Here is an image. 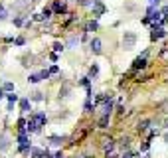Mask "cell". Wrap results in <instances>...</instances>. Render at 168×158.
Returning a JSON list of instances; mask_svg holds the SVG:
<instances>
[{
	"mask_svg": "<svg viewBox=\"0 0 168 158\" xmlns=\"http://www.w3.org/2000/svg\"><path fill=\"white\" fill-rule=\"evenodd\" d=\"M144 158H148V156H144Z\"/></svg>",
	"mask_w": 168,
	"mask_h": 158,
	"instance_id": "obj_42",
	"label": "cell"
},
{
	"mask_svg": "<svg viewBox=\"0 0 168 158\" xmlns=\"http://www.w3.org/2000/svg\"><path fill=\"white\" fill-rule=\"evenodd\" d=\"M160 14H162V16H168V6L162 8V10H160Z\"/></svg>",
	"mask_w": 168,
	"mask_h": 158,
	"instance_id": "obj_36",
	"label": "cell"
},
{
	"mask_svg": "<svg viewBox=\"0 0 168 158\" xmlns=\"http://www.w3.org/2000/svg\"><path fill=\"white\" fill-rule=\"evenodd\" d=\"M30 99H20V109H22V113H28L30 111Z\"/></svg>",
	"mask_w": 168,
	"mask_h": 158,
	"instance_id": "obj_11",
	"label": "cell"
},
{
	"mask_svg": "<svg viewBox=\"0 0 168 158\" xmlns=\"http://www.w3.org/2000/svg\"><path fill=\"white\" fill-rule=\"evenodd\" d=\"M148 148H150V144H148V142H142V144H141V152H146Z\"/></svg>",
	"mask_w": 168,
	"mask_h": 158,
	"instance_id": "obj_28",
	"label": "cell"
},
{
	"mask_svg": "<svg viewBox=\"0 0 168 158\" xmlns=\"http://www.w3.org/2000/svg\"><path fill=\"white\" fill-rule=\"evenodd\" d=\"M40 77H42V79H48V77H49V71H48V69H42V71H40Z\"/></svg>",
	"mask_w": 168,
	"mask_h": 158,
	"instance_id": "obj_26",
	"label": "cell"
},
{
	"mask_svg": "<svg viewBox=\"0 0 168 158\" xmlns=\"http://www.w3.org/2000/svg\"><path fill=\"white\" fill-rule=\"evenodd\" d=\"M109 117H111V115H101V117H99V128H107Z\"/></svg>",
	"mask_w": 168,
	"mask_h": 158,
	"instance_id": "obj_12",
	"label": "cell"
},
{
	"mask_svg": "<svg viewBox=\"0 0 168 158\" xmlns=\"http://www.w3.org/2000/svg\"><path fill=\"white\" fill-rule=\"evenodd\" d=\"M32 117L36 119L38 127H44V124L48 123V117H46V113H36V115H32Z\"/></svg>",
	"mask_w": 168,
	"mask_h": 158,
	"instance_id": "obj_9",
	"label": "cell"
},
{
	"mask_svg": "<svg viewBox=\"0 0 168 158\" xmlns=\"http://www.w3.org/2000/svg\"><path fill=\"white\" fill-rule=\"evenodd\" d=\"M48 71H49V75H52V73H57V71H60V67H57V65H52Z\"/></svg>",
	"mask_w": 168,
	"mask_h": 158,
	"instance_id": "obj_30",
	"label": "cell"
},
{
	"mask_svg": "<svg viewBox=\"0 0 168 158\" xmlns=\"http://www.w3.org/2000/svg\"><path fill=\"white\" fill-rule=\"evenodd\" d=\"M79 41L81 40H79L77 36H71V38L67 40V48H75V45H79Z\"/></svg>",
	"mask_w": 168,
	"mask_h": 158,
	"instance_id": "obj_15",
	"label": "cell"
},
{
	"mask_svg": "<svg viewBox=\"0 0 168 158\" xmlns=\"http://www.w3.org/2000/svg\"><path fill=\"white\" fill-rule=\"evenodd\" d=\"M101 45H103V44H101L99 38H93L89 41V48H91V52H93V53H101V49H103Z\"/></svg>",
	"mask_w": 168,
	"mask_h": 158,
	"instance_id": "obj_6",
	"label": "cell"
},
{
	"mask_svg": "<svg viewBox=\"0 0 168 158\" xmlns=\"http://www.w3.org/2000/svg\"><path fill=\"white\" fill-rule=\"evenodd\" d=\"M28 99H30V101H44V93H42V91H36V93H32Z\"/></svg>",
	"mask_w": 168,
	"mask_h": 158,
	"instance_id": "obj_13",
	"label": "cell"
},
{
	"mask_svg": "<svg viewBox=\"0 0 168 158\" xmlns=\"http://www.w3.org/2000/svg\"><path fill=\"white\" fill-rule=\"evenodd\" d=\"M28 81L30 83H40L42 81V77H40V73H32L30 77H28Z\"/></svg>",
	"mask_w": 168,
	"mask_h": 158,
	"instance_id": "obj_19",
	"label": "cell"
},
{
	"mask_svg": "<svg viewBox=\"0 0 168 158\" xmlns=\"http://www.w3.org/2000/svg\"><path fill=\"white\" fill-rule=\"evenodd\" d=\"M2 97H4V91H2V89H0V99H2Z\"/></svg>",
	"mask_w": 168,
	"mask_h": 158,
	"instance_id": "obj_38",
	"label": "cell"
},
{
	"mask_svg": "<svg viewBox=\"0 0 168 158\" xmlns=\"http://www.w3.org/2000/svg\"><path fill=\"white\" fill-rule=\"evenodd\" d=\"M85 158H91V156H85Z\"/></svg>",
	"mask_w": 168,
	"mask_h": 158,
	"instance_id": "obj_41",
	"label": "cell"
},
{
	"mask_svg": "<svg viewBox=\"0 0 168 158\" xmlns=\"http://www.w3.org/2000/svg\"><path fill=\"white\" fill-rule=\"evenodd\" d=\"M129 142H131V138H129V136H125V138L121 140V144H123V148H129Z\"/></svg>",
	"mask_w": 168,
	"mask_h": 158,
	"instance_id": "obj_25",
	"label": "cell"
},
{
	"mask_svg": "<svg viewBox=\"0 0 168 158\" xmlns=\"http://www.w3.org/2000/svg\"><path fill=\"white\" fill-rule=\"evenodd\" d=\"M103 148H105V152H111L113 148H115V140L113 138H105L103 140Z\"/></svg>",
	"mask_w": 168,
	"mask_h": 158,
	"instance_id": "obj_10",
	"label": "cell"
},
{
	"mask_svg": "<svg viewBox=\"0 0 168 158\" xmlns=\"http://www.w3.org/2000/svg\"><path fill=\"white\" fill-rule=\"evenodd\" d=\"M18 128H26V120H24V119L18 120Z\"/></svg>",
	"mask_w": 168,
	"mask_h": 158,
	"instance_id": "obj_32",
	"label": "cell"
},
{
	"mask_svg": "<svg viewBox=\"0 0 168 158\" xmlns=\"http://www.w3.org/2000/svg\"><path fill=\"white\" fill-rule=\"evenodd\" d=\"M53 158H64V156H61V152H56V154H53Z\"/></svg>",
	"mask_w": 168,
	"mask_h": 158,
	"instance_id": "obj_37",
	"label": "cell"
},
{
	"mask_svg": "<svg viewBox=\"0 0 168 158\" xmlns=\"http://www.w3.org/2000/svg\"><path fill=\"white\" fill-rule=\"evenodd\" d=\"M28 154H30L32 158H44V156H46V150H42V148H36V146H30Z\"/></svg>",
	"mask_w": 168,
	"mask_h": 158,
	"instance_id": "obj_8",
	"label": "cell"
},
{
	"mask_svg": "<svg viewBox=\"0 0 168 158\" xmlns=\"http://www.w3.org/2000/svg\"><path fill=\"white\" fill-rule=\"evenodd\" d=\"M34 20H38V22H42V20H46V18H44L42 14H34Z\"/></svg>",
	"mask_w": 168,
	"mask_h": 158,
	"instance_id": "obj_34",
	"label": "cell"
},
{
	"mask_svg": "<svg viewBox=\"0 0 168 158\" xmlns=\"http://www.w3.org/2000/svg\"><path fill=\"white\" fill-rule=\"evenodd\" d=\"M42 16H44V18H49V16H52V10H49V8H44V12H42Z\"/></svg>",
	"mask_w": 168,
	"mask_h": 158,
	"instance_id": "obj_27",
	"label": "cell"
},
{
	"mask_svg": "<svg viewBox=\"0 0 168 158\" xmlns=\"http://www.w3.org/2000/svg\"><path fill=\"white\" fill-rule=\"evenodd\" d=\"M97 73H99V65L93 63V65H91V69H89V79L91 77H97Z\"/></svg>",
	"mask_w": 168,
	"mask_h": 158,
	"instance_id": "obj_18",
	"label": "cell"
},
{
	"mask_svg": "<svg viewBox=\"0 0 168 158\" xmlns=\"http://www.w3.org/2000/svg\"><path fill=\"white\" fill-rule=\"evenodd\" d=\"M91 10H93V16H95V18H99V16L105 14V10H107V8H105V4L101 2V0H93V6H91Z\"/></svg>",
	"mask_w": 168,
	"mask_h": 158,
	"instance_id": "obj_3",
	"label": "cell"
},
{
	"mask_svg": "<svg viewBox=\"0 0 168 158\" xmlns=\"http://www.w3.org/2000/svg\"><path fill=\"white\" fill-rule=\"evenodd\" d=\"M6 97H8V101H10L12 105H14V103H18V101H20V99H18V95H16V93H8Z\"/></svg>",
	"mask_w": 168,
	"mask_h": 158,
	"instance_id": "obj_21",
	"label": "cell"
},
{
	"mask_svg": "<svg viewBox=\"0 0 168 158\" xmlns=\"http://www.w3.org/2000/svg\"><path fill=\"white\" fill-rule=\"evenodd\" d=\"M134 44H137V34L134 32H125L123 34V48L129 52V49L134 48Z\"/></svg>",
	"mask_w": 168,
	"mask_h": 158,
	"instance_id": "obj_1",
	"label": "cell"
},
{
	"mask_svg": "<svg viewBox=\"0 0 168 158\" xmlns=\"http://www.w3.org/2000/svg\"><path fill=\"white\" fill-rule=\"evenodd\" d=\"M164 138H166V142H168V132H166V135H164Z\"/></svg>",
	"mask_w": 168,
	"mask_h": 158,
	"instance_id": "obj_39",
	"label": "cell"
},
{
	"mask_svg": "<svg viewBox=\"0 0 168 158\" xmlns=\"http://www.w3.org/2000/svg\"><path fill=\"white\" fill-rule=\"evenodd\" d=\"M85 113H91V97H87L85 101Z\"/></svg>",
	"mask_w": 168,
	"mask_h": 158,
	"instance_id": "obj_24",
	"label": "cell"
},
{
	"mask_svg": "<svg viewBox=\"0 0 168 158\" xmlns=\"http://www.w3.org/2000/svg\"><path fill=\"white\" fill-rule=\"evenodd\" d=\"M26 131L40 132V127H38V123H36V119H34V117H30V120H26Z\"/></svg>",
	"mask_w": 168,
	"mask_h": 158,
	"instance_id": "obj_7",
	"label": "cell"
},
{
	"mask_svg": "<svg viewBox=\"0 0 168 158\" xmlns=\"http://www.w3.org/2000/svg\"><path fill=\"white\" fill-rule=\"evenodd\" d=\"M2 91H10V93H12V91H14V85H12V83H10V81H8V83H4V87H2Z\"/></svg>",
	"mask_w": 168,
	"mask_h": 158,
	"instance_id": "obj_22",
	"label": "cell"
},
{
	"mask_svg": "<svg viewBox=\"0 0 168 158\" xmlns=\"http://www.w3.org/2000/svg\"><path fill=\"white\" fill-rule=\"evenodd\" d=\"M14 44H16V45H24V44H26V40H24V38H16Z\"/></svg>",
	"mask_w": 168,
	"mask_h": 158,
	"instance_id": "obj_29",
	"label": "cell"
},
{
	"mask_svg": "<svg viewBox=\"0 0 168 158\" xmlns=\"http://www.w3.org/2000/svg\"><path fill=\"white\" fill-rule=\"evenodd\" d=\"M53 49H56V52H64V45L61 44H53Z\"/></svg>",
	"mask_w": 168,
	"mask_h": 158,
	"instance_id": "obj_31",
	"label": "cell"
},
{
	"mask_svg": "<svg viewBox=\"0 0 168 158\" xmlns=\"http://www.w3.org/2000/svg\"><path fill=\"white\" fill-rule=\"evenodd\" d=\"M146 56H148V52H144L141 57H137V59L133 61V71H138V69H144L146 67Z\"/></svg>",
	"mask_w": 168,
	"mask_h": 158,
	"instance_id": "obj_2",
	"label": "cell"
},
{
	"mask_svg": "<svg viewBox=\"0 0 168 158\" xmlns=\"http://www.w3.org/2000/svg\"><path fill=\"white\" fill-rule=\"evenodd\" d=\"M123 158H137V154H133V152H125Z\"/></svg>",
	"mask_w": 168,
	"mask_h": 158,
	"instance_id": "obj_33",
	"label": "cell"
},
{
	"mask_svg": "<svg viewBox=\"0 0 168 158\" xmlns=\"http://www.w3.org/2000/svg\"><path fill=\"white\" fill-rule=\"evenodd\" d=\"M64 140H65L64 136H49V142H52L53 146H60V144L64 142Z\"/></svg>",
	"mask_w": 168,
	"mask_h": 158,
	"instance_id": "obj_16",
	"label": "cell"
},
{
	"mask_svg": "<svg viewBox=\"0 0 168 158\" xmlns=\"http://www.w3.org/2000/svg\"><path fill=\"white\" fill-rule=\"evenodd\" d=\"M107 158H115V156H107Z\"/></svg>",
	"mask_w": 168,
	"mask_h": 158,
	"instance_id": "obj_40",
	"label": "cell"
},
{
	"mask_svg": "<svg viewBox=\"0 0 168 158\" xmlns=\"http://www.w3.org/2000/svg\"><path fill=\"white\" fill-rule=\"evenodd\" d=\"M148 127H150V120H148V119H144V120H141V123H138V127H137V128H138L141 132H144Z\"/></svg>",
	"mask_w": 168,
	"mask_h": 158,
	"instance_id": "obj_14",
	"label": "cell"
},
{
	"mask_svg": "<svg viewBox=\"0 0 168 158\" xmlns=\"http://www.w3.org/2000/svg\"><path fill=\"white\" fill-rule=\"evenodd\" d=\"M160 38H164V28L162 26H154L152 28V34H150V40H160Z\"/></svg>",
	"mask_w": 168,
	"mask_h": 158,
	"instance_id": "obj_5",
	"label": "cell"
},
{
	"mask_svg": "<svg viewBox=\"0 0 168 158\" xmlns=\"http://www.w3.org/2000/svg\"><path fill=\"white\" fill-rule=\"evenodd\" d=\"M8 148H10V136H8L6 132H2V135H0V152L8 150Z\"/></svg>",
	"mask_w": 168,
	"mask_h": 158,
	"instance_id": "obj_4",
	"label": "cell"
},
{
	"mask_svg": "<svg viewBox=\"0 0 168 158\" xmlns=\"http://www.w3.org/2000/svg\"><path fill=\"white\" fill-rule=\"evenodd\" d=\"M14 24H16V26H24V24H26V18H24V16H16Z\"/></svg>",
	"mask_w": 168,
	"mask_h": 158,
	"instance_id": "obj_20",
	"label": "cell"
},
{
	"mask_svg": "<svg viewBox=\"0 0 168 158\" xmlns=\"http://www.w3.org/2000/svg\"><path fill=\"white\" fill-rule=\"evenodd\" d=\"M95 30H99V24H97V20H91V22L87 24V30L85 32H95Z\"/></svg>",
	"mask_w": 168,
	"mask_h": 158,
	"instance_id": "obj_17",
	"label": "cell"
},
{
	"mask_svg": "<svg viewBox=\"0 0 168 158\" xmlns=\"http://www.w3.org/2000/svg\"><path fill=\"white\" fill-rule=\"evenodd\" d=\"M69 89H71V87H69V85H65L64 89L60 91V97H67V93H69Z\"/></svg>",
	"mask_w": 168,
	"mask_h": 158,
	"instance_id": "obj_23",
	"label": "cell"
},
{
	"mask_svg": "<svg viewBox=\"0 0 168 158\" xmlns=\"http://www.w3.org/2000/svg\"><path fill=\"white\" fill-rule=\"evenodd\" d=\"M79 4H81V6H89L91 0H79Z\"/></svg>",
	"mask_w": 168,
	"mask_h": 158,
	"instance_id": "obj_35",
	"label": "cell"
}]
</instances>
